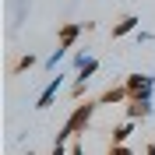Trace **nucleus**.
<instances>
[{
    "instance_id": "1",
    "label": "nucleus",
    "mask_w": 155,
    "mask_h": 155,
    "mask_svg": "<svg viewBox=\"0 0 155 155\" xmlns=\"http://www.w3.org/2000/svg\"><path fill=\"white\" fill-rule=\"evenodd\" d=\"M95 109H99V99H95V102H78V106H74V113L67 116V124L60 127L57 141H64V145H71L74 137H81V134L88 130V124H92V116H95Z\"/></svg>"
},
{
    "instance_id": "2",
    "label": "nucleus",
    "mask_w": 155,
    "mask_h": 155,
    "mask_svg": "<svg viewBox=\"0 0 155 155\" xmlns=\"http://www.w3.org/2000/svg\"><path fill=\"white\" fill-rule=\"evenodd\" d=\"M124 85H127V95L130 99H152L155 95V78L152 74H127L124 78Z\"/></svg>"
},
{
    "instance_id": "3",
    "label": "nucleus",
    "mask_w": 155,
    "mask_h": 155,
    "mask_svg": "<svg viewBox=\"0 0 155 155\" xmlns=\"http://www.w3.org/2000/svg\"><path fill=\"white\" fill-rule=\"evenodd\" d=\"M85 32V25L81 21H67V25H60V32H57V42L64 49H74V42H78V35Z\"/></svg>"
},
{
    "instance_id": "4",
    "label": "nucleus",
    "mask_w": 155,
    "mask_h": 155,
    "mask_svg": "<svg viewBox=\"0 0 155 155\" xmlns=\"http://www.w3.org/2000/svg\"><path fill=\"white\" fill-rule=\"evenodd\" d=\"M152 113H155L152 99H148V102H145V99H130V102H127V120H134V124H137V120H148Z\"/></svg>"
},
{
    "instance_id": "5",
    "label": "nucleus",
    "mask_w": 155,
    "mask_h": 155,
    "mask_svg": "<svg viewBox=\"0 0 155 155\" xmlns=\"http://www.w3.org/2000/svg\"><path fill=\"white\" fill-rule=\"evenodd\" d=\"M60 88H64V74H57V78H53V81L46 85V92L39 95L35 109H49V106H53V99H57V92H60Z\"/></svg>"
},
{
    "instance_id": "6",
    "label": "nucleus",
    "mask_w": 155,
    "mask_h": 155,
    "mask_svg": "<svg viewBox=\"0 0 155 155\" xmlns=\"http://www.w3.org/2000/svg\"><path fill=\"white\" fill-rule=\"evenodd\" d=\"M74 67H78V78L92 81V74L99 71V60H95V57H88V53H78V57H74Z\"/></svg>"
},
{
    "instance_id": "7",
    "label": "nucleus",
    "mask_w": 155,
    "mask_h": 155,
    "mask_svg": "<svg viewBox=\"0 0 155 155\" xmlns=\"http://www.w3.org/2000/svg\"><path fill=\"white\" fill-rule=\"evenodd\" d=\"M113 102H130L127 85H113V88H106V92L99 95V106H113Z\"/></svg>"
},
{
    "instance_id": "8",
    "label": "nucleus",
    "mask_w": 155,
    "mask_h": 155,
    "mask_svg": "<svg viewBox=\"0 0 155 155\" xmlns=\"http://www.w3.org/2000/svg\"><path fill=\"white\" fill-rule=\"evenodd\" d=\"M130 32H137V14H124V18L113 25L109 35H113V39H124V35H130Z\"/></svg>"
},
{
    "instance_id": "9",
    "label": "nucleus",
    "mask_w": 155,
    "mask_h": 155,
    "mask_svg": "<svg viewBox=\"0 0 155 155\" xmlns=\"http://www.w3.org/2000/svg\"><path fill=\"white\" fill-rule=\"evenodd\" d=\"M109 134H113V145H127V141H130V134H134V120H127V124H116Z\"/></svg>"
},
{
    "instance_id": "10",
    "label": "nucleus",
    "mask_w": 155,
    "mask_h": 155,
    "mask_svg": "<svg viewBox=\"0 0 155 155\" xmlns=\"http://www.w3.org/2000/svg\"><path fill=\"white\" fill-rule=\"evenodd\" d=\"M32 64H35V57H32V53H25V57H18L14 64H11V74H21V71H28Z\"/></svg>"
},
{
    "instance_id": "11",
    "label": "nucleus",
    "mask_w": 155,
    "mask_h": 155,
    "mask_svg": "<svg viewBox=\"0 0 155 155\" xmlns=\"http://www.w3.org/2000/svg\"><path fill=\"white\" fill-rule=\"evenodd\" d=\"M64 53H67V49H64V46H57V53H53V57L46 60V67H57L60 60H64Z\"/></svg>"
},
{
    "instance_id": "12",
    "label": "nucleus",
    "mask_w": 155,
    "mask_h": 155,
    "mask_svg": "<svg viewBox=\"0 0 155 155\" xmlns=\"http://www.w3.org/2000/svg\"><path fill=\"white\" fill-rule=\"evenodd\" d=\"M109 155H134L127 145H109Z\"/></svg>"
},
{
    "instance_id": "13",
    "label": "nucleus",
    "mask_w": 155,
    "mask_h": 155,
    "mask_svg": "<svg viewBox=\"0 0 155 155\" xmlns=\"http://www.w3.org/2000/svg\"><path fill=\"white\" fill-rule=\"evenodd\" d=\"M49 155H71V145H64V141H57V145H53V152Z\"/></svg>"
},
{
    "instance_id": "14",
    "label": "nucleus",
    "mask_w": 155,
    "mask_h": 155,
    "mask_svg": "<svg viewBox=\"0 0 155 155\" xmlns=\"http://www.w3.org/2000/svg\"><path fill=\"white\" fill-rule=\"evenodd\" d=\"M71 155H85V145H81L78 137H74V141H71Z\"/></svg>"
},
{
    "instance_id": "15",
    "label": "nucleus",
    "mask_w": 155,
    "mask_h": 155,
    "mask_svg": "<svg viewBox=\"0 0 155 155\" xmlns=\"http://www.w3.org/2000/svg\"><path fill=\"white\" fill-rule=\"evenodd\" d=\"M145 155H155V141H148V148H145Z\"/></svg>"
},
{
    "instance_id": "16",
    "label": "nucleus",
    "mask_w": 155,
    "mask_h": 155,
    "mask_svg": "<svg viewBox=\"0 0 155 155\" xmlns=\"http://www.w3.org/2000/svg\"><path fill=\"white\" fill-rule=\"evenodd\" d=\"M25 155H35V152H25Z\"/></svg>"
}]
</instances>
